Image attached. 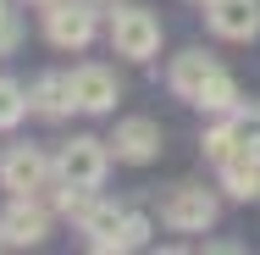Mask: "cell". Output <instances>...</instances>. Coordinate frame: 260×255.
<instances>
[{
	"label": "cell",
	"instance_id": "cell-15",
	"mask_svg": "<svg viewBox=\"0 0 260 255\" xmlns=\"http://www.w3.org/2000/svg\"><path fill=\"white\" fill-rule=\"evenodd\" d=\"M205 155L216 161V166H233V161L244 155L238 133H233V122H221V128H210V133H205Z\"/></svg>",
	"mask_w": 260,
	"mask_h": 255
},
{
	"label": "cell",
	"instance_id": "cell-5",
	"mask_svg": "<svg viewBox=\"0 0 260 255\" xmlns=\"http://www.w3.org/2000/svg\"><path fill=\"white\" fill-rule=\"evenodd\" d=\"M0 183H6L11 194H39V189L50 183V161L34 150V145H17V150L0 161Z\"/></svg>",
	"mask_w": 260,
	"mask_h": 255
},
{
	"label": "cell",
	"instance_id": "cell-3",
	"mask_svg": "<svg viewBox=\"0 0 260 255\" xmlns=\"http://www.w3.org/2000/svg\"><path fill=\"white\" fill-rule=\"evenodd\" d=\"M45 34H50V45H61V50H83L94 39V6L89 0H50Z\"/></svg>",
	"mask_w": 260,
	"mask_h": 255
},
{
	"label": "cell",
	"instance_id": "cell-1",
	"mask_svg": "<svg viewBox=\"0 0 260 255\" xmlns=\"http://www.w3.org/2000/svg\"><path fill=\"white\" fill-rule=\"evenodd\" d=\"M111 45H116V55L150 61L160 50V22L144 6H122V11H111Z\"/></svg>",
	"mask_w": 260,
	"mask_h": 255
},
{
	"label": "cell",
	"instance_id": "cell-16",
	"mask_svg": "<svg viewBox=\"0 0 260 255\" xmlns=\"http://www.w3.org/2000/svg\"><path fill=\"white\" fill-rule=\"evenodd\" d=\"M28 117V95L11 83V78H0V128H17Z\"/></svg>",
	"mask_w": 260,
	"mask_h": 255
},
{
	"label": "cell",
	"instance_id": "cell-14",
	"mask_svg": "<svg viewBox=\"0 0 260 255\" xmlns=\"http://www.w3.org/2000/svg\"><path fill=\"white\" fill-rule=\"evenodd\" d=\"M194 105H200V111H233V105H238V83L216 67V72L205 78V89L194 95Z\"/></svg>",
	"mask_w": 260,
	"mask_h": 255
},
{
	"label": "cell",
	"instance_id": "cell-22",
	"mask_svg": "<svg viewBox=\"0 0 260 255\" xmlns=\"http://www.w3.org/2000/svg\"><path fill=\"white\" fill-rule=\"evenodd\" d=\"M0 6H6V0H0Z\"/></svg>",
	"mask_w": 260,
	"mask_h": 255
},
{
	"label": "cell",
	"instance_id": "cell-2",
	"mask_svg": "<svg viewBox=\"0 0 260 255\" xmlns=\"http://www.w3.org/2000/svg\"><path fill=\"white\" fill-rule=\"evenodd\" d=\"M105 166H111V150H105L100 139H67L61 145V161H55V172L72 189H89V194L105 183Z\"/></svg>",
	"mask_w": 260,
	"mask_h": 255
},
{
	"label": "cell",
	"instance_id": "cell-17",
	"mask_svg": "<svg viewBox=\"0 0 260 255\" xmlns=\"http://www.w3.org/2000/svg\"><path fill=\"white\" fill-rule=\"evenodd\" d=\"M144 239H150V222H144L139 211H127V216H122V228H116V239H111V250H139Z\"/></svg>",
	"mask_w": 260,
	"mask_h": 255
},
{
	"label": "cell",
	"instance_id": "cell-20",
	"mask_svg": "<svg viewBox=\"0 0 260 255\" xmlns=\"http://www.w3.org/2000/svg\"><path fill=\"white\" fill-rule=\"evenodd\" d=\"M0 244H6V239H0Z\"/></svg>",
	"mask_w": 260,
	"mask_h": 255
},
{
	"label": "cell",
	"instance_id": "cell-9",
	"mask_svg": "<svg viewBox=\"0 0 260 255\" xmlns=\"http://www.w3.org/2000/svg\"><path fill=\"white\" fill-rule=\"evenodd\" d=\"M111 150H116V161H150V155L160 150V128L150 122V117H127V122H116V133H111Z\"/></svg>",
	"mask_w": 260,
	"mask_h": 255
},
{
	"label": "cell",
	"instance_id": "cell-13",
	"mask_svg": "<svg viewBox=\"0 0 260 255\" xmlns=\"http://www.w3.org/2000/svg\"><path fill=\"white\" fill-rule=\"evenodd\" d=\"M221 178H227V194L233 200H255L260 194V161L255 155H238L233 166H221Z\"/></svg>",
	"mask_w": 260,
	"mask_h": 255
},
{
	"label": "cell",
	"instance_id": "cell-21",
	"mask_svg": "<svg viewBox=\"0 0 260 255\" xmlns=\"http://www.w3.org/2000/svg\"><path fill=\"white\" fill-rule=\"evenodd\" d=\"M45 6H50V0H45Z\"/></svg>",
	"mask_w": 260,
	"mask_h": 255
},
{
	"label": "cell",
	"instance_id": "cell-7",
	"mask_svg": "<svg viewBox=\"0 0 260 255\" xmlns=\"http://www.w3.org/2000/svg\"><path fill=\"white\" fill-rule=\"evenodd\" d=\"M67 89H72V105L89 111V117H100V111L116 105V78H111L105 67H78V72L67 78Z\"/></svg>",
	"mask_w": 260,
	"mask_h": 255
},
{
	"label": "cell",
	"instance_id": "cell-8",
	"mask_svg": "<svg viewBox=\"0 0 260 255\" xmlns=\"http://www.w3.org/2000/svg\"><path fill=\"white\" fill-rule=\"evenodd\" d=\"M45 228H50V211L34 200V194H17V205H11L6 222H0V239H6V244H39Z\"/></svg>",
	"mask_w": 260,
	"mask_h": 255
},
{
	"label": "cell",
	"instance_id": "cell-19",
	"mask_svg": "<svg viewBox=\"0 0 260 255\" xmlns=\"http://www.w3.org/2000/svg\"><path fill=\"white\" fill-rule=\"evenodd\" d=\"M17 45H22V22H17V11L0 6V55H11Z\"/></svg>",
	"mask_w": 260,
	"mask_h": 255
},
{
	"label": "cell",
	"instance_id": "cell-11",
	"mask_svg": "<svg viewBox=\"0 0 260 255\" xmlns=\"http://www.w3.org/2000/svg\"><path fill=\"white\" fill-rule=\"evenodd\" d=\"M28 111H39V117H67V111H72V89H67V78H61V72L39 78L34 95H28Z\"/></svg>",
	"mask_w": 260,
	"mask_h": 255
},
{
	"label": "cell",
	"instance_id": "cell-4",
	"mask_svg": "<svg viewBox=\"0 0 260 255\" xmlns=\"http://www.w3.org/2000/svg\"><path fill=\"white\" fill-rule=\"evenodd\" d=\"M160 216H166V228H177V233H205L210 222H216V194H210V189H194V183H183V189L166 194Z\"/></svg>",
	"mask_w": 260,
	"mask_h": 255
},
{
	"label": "cell",
	"instance_id": "cell-18",
	"mask_svg": "<svg viewBox=\"0 0 260 255\" xmlns=\"http://www.w3.org/2000/svg\"><path fill=\"white\" fill-rule=\"evenodd\" d=\"M233 133H238L244 155H255V161H260V111H238V117H233Z\"/></svg>",
	"mask_w": 260,
	"mask_h": 255
},
{
	"label": "cell",
	"instance_id": "cell-10",
	"mask_svg": "<svg viewBox=\"0 0 260 255\" xmlns=\"http://www.w3.org/2000/svg\"><path fill=\"white\" fill-rule=\"evenodd\" d=\"M210 72H216V61H210L205 50H183L177 61H172V72H166V78H172V89H177L183 100H194V95L205 89V78H210Z\"/></svg>",
	"mask_w": 260,
	"mask_h": 255
},
{
	"label": "cell",
	"instance_id": "cell-6",
	"mask_svg": "<svg viewBox=\"0 0 260 255\" xmlns=\"http://www.w3.org/2000/svg\"><path fill=\"white\" fill-rule=\"evenodd\" d=\"M205 17L221 39H255L260 34V0H205Z\"/></svg>",
	"mask_w": 260,
	"mask_h": 255
},
{
	"label": "cell",
	"instance_id": "cell-12",
	"mask_svg": "<svg viewBox=\"0 0 260 255\" xmlns=\"http://www.w3.org/2000/svg\"><path fill=\"white\" fill-rule=\"evenodd\" d=\"M122 216H127L122 205H89L78 222H83V233H89V244H94V250H111V239H116Z\"/></svg>",
	"mask_w": 260,
	"mask_h": 255
}]
</instances>
